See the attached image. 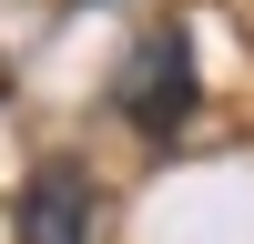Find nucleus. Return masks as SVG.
I'll use <instances>...</instances> for the list:
<instances>
[{"mask_svg": "<svg viewBox=\"0 0 254 244\" xmlns=\"http://www.w3.org/2000/svg\"><path fill=\"white\" fill-rule=\"evenodd\" d=\"M112 102H122V122H132V132L173 142L183 122H193V41H183V31H153L132 61H122Z\"/></svg>", "mask_w": 254, "mask_h": 244, "instance_id": "nucleus-1", "label": "nucleus"}, {"mask_svg": "<svg viewBox=\"0 0 254 244\" xmlns=\"http://www.w3.org/2000/svg\"><path fill=\"white\" fill-rule=\"evenodd\" d=\"M20 244H92V173L81 163H41L20 193Z\"/></svg>", "mask_w": 254, "mask_h": 244, "instance_id": "nucleus-2", "label": "nucleus"}]
</instances>
